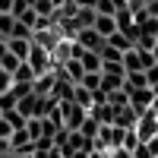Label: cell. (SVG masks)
Masks as SVG:
<instances>
[{"instance_id":"cell-14","label":"cell","mask_w":158,"mask_h":158,"mask_svg":"<svg viewBox=\"0 0 158 158\" xmlns=\"http://www.w3.org/2000/svg\"><path fill=\"white\" fill-rule=\"evenodd\" d=\"M32 158H63V152H60L57 146H54V149H38Z\"/></svg>"},{"instance_id":"cell-6","label":"cell","mask_w":158,"mask_h":158,"mask_svg":"<svg viewBox=\"0 0 158 158\" xmlns=\"http://www.w3.org/2000/svg\"><path fill=\"white\" fill-rule=\"evenodd\" d=\"M152 101H155V92L152 89H136V92H130V108H133L136 114H146L152 108Z\"/></svg>"},{"instance_id":"cell-4","label":"cell","mask_w":158,"mask_h":158,"mask_svg":"<svg viewBox=\"0 0 158 158\" xmlns=\"http://www.w3.org/2000/svg\"><path fill=\"white\" fill-rule=\"evenodd\" d=\"M136 136H139V142H149V139H155L158 136V117L152 114V108L146 111V114H139V120H136Z\"/></svg>"},{"instance_id":"cell-12","label":"cell","mask_w":158,"mask_h":158,"mask_svg":"<svg viewBox=\"0 0 158 158\" xmlns=\"http://www.w3.org/2000/svg\"><path fill=\"white\" fill-rule=\"evenodd\" d=\"M19 63H22V60H19L16 54H10V51H6V54H3V57H0V70H6V73L13 76V70H16V67H19Z\"/></svg>"},{"instance_id":"cell-9","label":"cell","mask_w":158,"mask_h":158,"mask_svg":"<svg viewBox=\"0 0 158 158\" xmlns=\"http://www.w3.org/2000/svg\"><path fill=\"white\" fill-rule=\"evenodd\" d=\"M35 79H38V76H35V70H32V67H29V63H25V60L19 63L16 70H13V82H25V85H32Z\"/></svg>"},{"instance_id":"cell-18","label":"cell","mask_w":158,"mask_h":158,"mask_svg":"<svg viewBox=\"0 0 158 158\" xmlns=\"http://www.w3.org/2000/svg\"><path fill=\"white\" fill-rule=\"evenodd\" d=\"M111 155H114V158H133V152H127V149H114Z\"/></svg>"},{"instance_id":"cell-3","label":"cell","mask_w":158,"mask_h":158,"mask_svg":"<svg viewBox=\"0 0 158 158\" xmlns=\"http://www.w3.org/2000/svg\"><path fill=\"white\" fill-rule=\"evenodd\" d=\"M25 63L35 70V76H44V73H51V51H44L41 44H35L32 41V51H29V57H25Z\"/></svg>"},{"instance_id":"cell-24","label":"cell","mask_w":158,"mask_h":158,"mask_svg":"<svg viewBox=\"0 0 158 158\" xmlns=\"http://www.w3.org/2000/svg\"><path fill=\"white\" fill-rule=\"evenodd\" d=\"M0 41H3V35H0Z\"/></svg>"},{"instance_id":"cell-17","label":"cell","mask_w":158,"mask_h":158,"mask_svg":"<svg viewBox=\"0 0 158 158\" xmlns=\"http://www.w3.org/2000/svg\"><path fill=\"white\" fill-rule=\"evenodd\" d=\"M13 3L16 0H0V13H13Z\"/></svg>"},{"instance_id":"cell-8","label":"cell","mask_w":158,"mask_h":158,"mask_svg":"<svg viewBox=\"0 0 158 158\" xmlns=\"http://www.w3.org/2000/svg\"><path fill=\"white\" fill-rule=\"evenodd\" d=\"M6 51L10 54H16L19 60L29 57V51H32V38H6Z\"/></svg>"},{"instance_id":"cell-16","label":"cell","mask_w":158,"mask_h":158,"mask_svg":"<svg viewBox=\"0 0 158 158\" xmlns=\"http://www.w3.org/2000/svg\"><path fill=\"white\" fill-rule=\"evenodd\" d=\"M133 158H152V152H149V146H146V142H139V146L133 149Z\"/></svg>"},{"instance_id":"cell-11","label":"cell","mask_w":158,"mask_h":158,"mask_svg":"<svg viewBox=\"0 0 158 158\" xmlns=\"http://www.w3.org/2000/svg\"><path fill=\"white\" fill-rule=\"evenodd\" d=\"M13 25H16V19H13V13H0V35H3V41L13 35Z\"/></svg>"},{"instance_id":"cell-13","label":"cell","mask_w":158,"mask_h":158,"mask_svg":"<svg viewBox=\"0 0 158 158\" xmlns=\"http://www.w3.org/2000/svg\"><path fill=\"white\" fill-rule=\"evenodd\" d=\"M136 146H139V136H136V130H127V133H123V142H120V149L133 152Z\"/></svg>"},{"instance_id":"cell-23","label":"cell","mask_w":158,"mask_h":158,"mask_svg":"<svg viewBox=\"0 0 158 158\" xmlns=\"http://www.w3.org/2000/svg\"><path fill=\"white\" fill-rule=\"evenodd\" d=\"M6 54V41H0V57H3Z\"/></svg>"},{"instance_id":"cell-5","label":"cell","mask_w":158,"mask_h":158,"mask_svg":"<svg viewBox=\"0 0 158 158\" xmlns=\"http://www.w3.org/2000/svg\"><path fill=\"white\" fill-rule=\"evenodd\" d=\"M73 41H76L79 48H85V51H98V54H101V48H104V38H101L95 29H79Z\"/></svg>"},{"instance_id":"cell-22","label":"cell","mask_w":158,"mask_h":158,"mask_svg":"<svg viewBox=\"0 0 158 158\" xmlns=\"http://www.w3.org/2000/svg\"><path fill=\"white\" fill-rule=\"evenodd\" d=\"M152 114L158 117V95H155V101H152Z\"/></svg>"},{"instance_id":"cell-2","label":"cell","mask_w":158,"mask_h":158,"mask_svg":"<svg viewBox=\"0 0 158 158\" xmlns=\"http://www.w3.org/2000/svg\"><path fill=\"white\" fill-rule=\"evenodd\" d=\"M123 67H127V73H136V70H149V67H155V60H152V51L130 48L127 54H123Z\"/></svg>"},{"instance_id":"cell-15","label":"cell","mask_w":158,"mask_h":158,"mask_svg":"<svg viewBox=\"0 0 158 158\" xmlns=\"http://www.w3.org/2000/svg\"><path fill=\"white\" fill-rule=\"evenodd\" d=\"M10 136H13V127H10V120H6V117H0V139H6V142H10Z\"/></svg>"},{"instance_id":"cell-7","label":"cell","mask_w":158,"mask_h":158,"mask_svg":"<svg viewBox=\"0 0 158 158\" xmlns=\"http://www.w3.org/2000/svg\"><path fill=\"white\" fill-rule=\"evenodd\" d=\"M92 29H95V32L104 38V41H108V38L117 32V19H114V16H101V13H98V16H95V25H92Z\"/></svg>"},{"instance_id":"cell-19","label":"cell","mask_w":158,"mask_h":158,"mask_svg":"<svg viewBox=\"0 0 158 158\" xmlns=\"http://www.w3.org/2000/svg\"><path fill=\"white\" fill-rule=\"evenodd\" d=\"M98 0H76V6H95Z\"/></svg>"},{"instance_id":"cell-10","label":"cell","mask_w":158,"mask_h":158,"mask_svg":"<svg viewBox=\"0 0 158 158\" xmlns=\"http://www.w3.org/2000/svg\"><path fill=\"white\" fill-rule=\"evenodd\" d=\"M70 101H73V104H79V108H85V111L92 108V104H95V98H92V92H89L85 85H76V89H73V98H70Z\"/></svg>"},{"instance_id":"cell-21","label":"cell","mask_w":158,"mask_h":158,"mask_svg":"<svg viewBox=\"0 0 158 158\" xmlns=\"http://www.w3.org/2000/svg\"><path fill=\"white\" fill-rule=\"evenodd\" d=\"M152 60L158 63V41H155V48H152Z\"/></svg>"},{"instance_id":"cell-1","label":"cell","mask_w":158,"mask_h":158,"mask_svg":"<svg viewBox=\"0 0 158 158\" xmlns=\"http://www.w3.org/2000/svg\"><path fill=\"white\" fill-rule=\"evenodd\" d=\"M85 117H89V111L85 108H79V104H73V101H60V123H63V130H76L85 123Z\"/></svg>"},{"instance_id":"cell-20","label":"cell","mask_w":158,"mask_h":158,"mask_svg":"<svg viewBox=\"0 0 158 158\" xmlns=\"http://www.w3.org/2000/svg\"><path fill=\"white\" fill-rule=\"evenodd\" d=\"M89 158H108V152H89Z\"/></svg>"}]
</instances>
